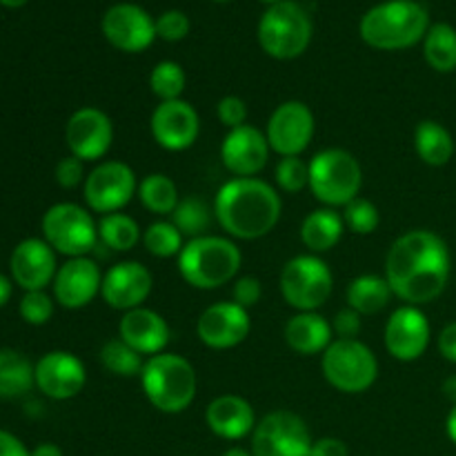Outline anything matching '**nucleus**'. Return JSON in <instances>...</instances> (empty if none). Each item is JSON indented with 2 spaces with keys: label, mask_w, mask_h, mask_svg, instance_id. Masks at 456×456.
<instances>
[{
  "label": "nucleus",
  "mask_w": 456,
  "mask_h": 456,
  "mask_svg": "<svg viewBox=\"0 0 456 456\" xmlns=\"http://www.w3.org/2000/svg\"><path fill=\"white\" fill-rule=\"evenodd\" d=\"M85 160L76 159V156H67L56 165V183L62 190H74L80 183H85Z\"/></svg>",
  "instance_id": "obj_44"
},
{
  "label": "nucleus",
  "mask_w": 456,
  "mask_h": 456,
  "mask_svg": "<svg viewBox=\"0 0 456 456\" xmlns=\"http://www.w3.org/2000/svg\"><path fill=\"white\" fill-rule=\"evenodd\" d=\"M432 328L428 316L417 305H401L392 312L386 323V350L401 363H412L426 354L430 346Z\"/></svg>",
  "instance_id": "obj_16"
},
{
  "label": "nucleus",
  "mask_w": 456,
  "mask_h": 456,
  "mask_svg": "<svg viewBox=\"0 0 456 456\" xmlns=\"http://www.w3.org/2000/svg\"><path fill=\"white\" fill-rule=\"evenodd\" d=\"M445 432H448V439L456 445V403L450 410L448 419H445Z\"/></svg>",
  "instance_id": "obj_50"
},
{
  "label": "nucleus",
  "mask_w": 456,
  "mask_h": 456,
  "mask_svg": "<svg viewBox=\"0 0 456 456\" xmlns=\"http://www.w3.org/2000/svg\"><path fill=\"white\" fill-rule=\"evenodd\" d=\"M261 297H263V285L256 276H240V279L234 281V288H232V301H234L236 305L249 310V307H254L258 301H261Z\"/></svg>",
  "instance_id": "obj_43"
},
{
  "label": "nucleus",
  "mask_w": 456,
  "mask_h": 456,
  "mask_svg": "<svg viewBox=\"0 0 456 456\" xmlns=\"http://www.w3.org/2000/svg\"><path fill=\"white\" fill-rule=\"evenodd\" d=\"M43 239L67 258L89 256L98 245V223L76 203H56L43 216Z\"/></svg>",
  "instance_id": "obj_10"
},
{
  "label": "nucleus",
  "mask_w": 456,
  "mask_h": 456,
  "mask_svg": "<svg viewBox=\"0 0 456 456\" xmlns=\"http://www.w3.org/2000/svg\"><path fill=\"white\" fill-rule=\"evenodd\" d=\"M323 377L343 395H363L377 383L379 361L359 338H334L321 354Z\"/></svg>",
  "instance_id": "obj_8"
},
{
  "label": "nucleus",
  "mask_w": 456,
  "mask_h": 456,
  "mask_svg": "<svg viewBox=\"0 0 456 456\" xmlns=\"http://www.w3.org/2000/svg\"><path fill=\"white\" fill-rule=\"evenodd\" d=\"M9 270L13 283L20 285L25 292H38L56 279V252L45 239H25L13 248Z\"/></svg>",
  "instance_id": "obj_23"
},
{
  "label": "nucleus",
  "mask_w": 456,
  "mask_h": 456,
  "mask_svg": "<svg viewBox=\"0 0 456 456\" xmlns=\"http://www.w3.org/2000/svg\"><path fill=\"white\" fill-rule=\"evenodd\" d=\"M22 321L29 325H45L53 316V298L45 289L38 292H25L18 305Z\"/></svg>",
  "instance_id": "obj_40"
},
{
  "label": "nucleus",
  "mask_w": 456,
  "mask_h": 456,
  "mask_svg": "<svg viewBox=\"0 0 456 456\" xmlns=\"http://www.w3.org/2000/svg\"><path fill=\"white\" fill-rule=\"evenodd\" d=\"M87 383L83 361L65 350L47 352L36 363V387L53 401L74 399Z\"/></svg>",
  "instance_id": "obj_22"
},
{
  "label": "nucleus",
  "mask_w": 456,
  "mask_h": 456,
  "mask_svg": "<svg viewBox=\"0 0 456 456\" xmlns=\"http://www.w3.org/2000/svg\"><path fill=\"white\" fill-rule=\"evenodd\" d=\"M223 456H254V454H252V450L248 452L245 448H230Z\"/></svg>",
  "instance_id": "obj_53"
},
{
  "label": "nucleus",
  "mask_w": 456,
  "mask_h": 456,
  "mask_svg": "<svg viewBox=\"0 0 456 456\" xmlns=\"http://www.w3.org/2000/svg\"><path fill=\"white\" fill-rule=\"evenodd\" d=\"M310 456H350V450L337 436H323V439L314 441Z\"/></svg>",
  "instance_id": "obj_47"
},
{
  "label": "nucleus",
  "mask_w": 456,
  "mask_h": 456,
  "mask_svg": "<svg viewBox=\"0 0 456 456\" xmlns=\"http://www.w3.org/2000/svg\"><path fill=\"white\" fill-rule=\"evenodd\" d=\"M243 263L239 245L227 236L205 234L187 240L178 254L183 281L196 289H218L236 279Z\"/></svg>",
  "instance_id": "obj_4"
},
{
  "label": "nucleus",
  "mask_w": 456,
  "mask_h": 456,
  "mask_svg": "<svg viewBox=\"0 0 456 456\" xmlns=\"http://www.w3.org/2000/svg\"><path fill=\"white\" fill-rule=\"evenodd\" d=\"M190 34V18L187 13L178 12V9H169V12L160 13L156 20V36L167 43H178Z\"/></svg>",
  "instance_id": "obj_41"
},
{
  "label": "nucleus",
  "mask_w": 456,
  "mask_h": 456,
  "mask_svg": "<svg viewBox=\"0 0 456 456\" xmlns=\"http://www.w3.org/2000/svg\"><path fill=\"white\" fill-rule=\"evenodd\" d=\"M12 298V281L0 274V307Z\"/></svg>",
  "instance_id": "obj_51"
},
{
  "label": "nucleus",
  "mask_w": 456,
  "mask_h": 456,
  "mask_svg": "<svg viewBox=\"0 0 456 456\" xmlns=\"http://www.w3.org/2000/svg\"><path fill=\"white\" fill-rule=\"evenodd\" d=\"M395 297L390 289V283L386 276L377 274H361L350 281L346 289V301L347 307L359 312L361 316H372L379 314L387 307L390 298Z\"/></svg>",
  "instance_id": "obj_28"
},
{
  "label": "nucleus",
  "mask_w": 456,
  "mask_h": 456,
  "mask_svg": "<svg viewBox=\"0 0 456 456\" xmlns=\"http://www.w3.org/2000/svg\"><path fill=\"white\" fill-rule=\"evenodd\" d=\"M205 423L218 439L240 441L256 428V414L252 403L239 395L216 396L205 408Z\"/></svg>",
  "instance_id": "obj_25"
},
{
  "label": "nucleus",
  "mask_w": 456,
  "mask_h": 456,
  "mask_svg": "<svg viewBox=\"0 0 456 456\" xmlns=\"http://www.w3.org/2000/svg\"><path fill=\"white\" fill-rule=\"evenodd\" d=\"M31 456H65L56 444H40L31 450Z\"/></svg>",
  "instance_id": "obj_49"
},
{
  "label": "nucleus",
  "mask_w": 456,
  "mask_h": 456,
  "mask_svg": "<svg viewBox=\"0 0 456 456\" xmlns=\"http://www.w3.org/2000/svg\"><path fill=\"white\" fill-rule=\"evenodd\" d=\"M214 221L232 239L258 240L281 221V194L261 178H232L214 196Z\"/></svg>",
  "instance_id": "obj_2"
},
{
  "label": "nucleus",
  "mask_w": 456,
  "mask_h": 456,
  "mask_svg": "<svg viewBox=\"0 0 456 456\" xmlns=\"http://www.w3.org/2000/svg\"><path fill=\"white\" fill-rule=\"evenodd\" d=\"M274 181L285 194H298L310 185V163H305L301 156H283L276 163Z\"/></svg>",
  "instance_id": "obj_39"
},
{
  "label": "nucleus",
  "mask_w": 456,
  "mask_h": 456,
  "mask_svg": "<svg viewBox=\"0 0 456 456\" xmlns=\"http://www.w3.org/2000/svg\"><path fill=\"white\" fill-rule=\"evenodd\" d=\"M248 102L240 96H223L216 105V116L221 120V125H225L227 129H236L248 125Z\"/></svg>",
  "instance_id": "obj_42"
},
{
  "label": "nucleus",
  "mask_w": 456,
  "mask_h": 456,
  "mask_svg": "<svg viewBox=\"0 0 456 456\" xmlns=\"http://www.w3.org/2000/svg\"><path fill=\"white\" fill-rule=\"evenodd\" d=\"M0 456H31V450L7 430H0Z\"/></svg>",
  "instance_id": "obj_48"
},
{
  "label": "nucleus",
  "mask_w": 456,
  "mask_h": 456,
  "mask_svg": "<svg viewBox=\"0 0 456 456\" xmlns=\"http://www.w3.org/2000/svg\"><path fill=\"white\" fill-rule=\"evenodd\" d=\"M141 386L147 401L163 414H181L194 403L196 370L185 356L163 352V354L150 356L142 365Z\"/></svg>",
  "instance_id": "obj_5"
},
{
  "label": "nucleus",
  "mask_w": 456,
  "mask_h": 456,
  "mask_svg": "<svg viewBox=\"0 0 456 456\" xmlns=\"http://www.w3.org/2000/svg\"><path fill=\"white\" fill-rule=\"evenodd\" d=\"M332 328L338 334V338H356L361 334V328H363V321H361L359 312H354L352 307H343L334 316Z\"/></svg>",
  "instance_id": "obj_45"
},
{
  "label": "nucleus",
  "mask_w": 456,
  "mask_h": 456,
  "mask_svg": "<svg viewBox=\"0 0 456 456\" xmlns=\"http://www.w3.org/2000/svg\"><path fill=\"white\" fill-rule=\"evenodd\" d=\"M187 76L178 62L174 61H163L159 65H154L150 74V89L160 102L165 101H178L185 92Z\"/></svg>",
  "instance_id": "obj_37"
},
{
  "label": "nucleus",
  "mask_w": 456,
  "mask_h": 456,
  "mask_svg": "<svg viewBox=\"0 0 456 456\" xmlns=\"http://www.w3.org/2000/svg\"><path fill=\"white\" fill-rule=\"evenodd\" d=\"M423 56L426 62L439 74H450L456 69V29L448 22L430 25L423 38Z\"/></svg>",
  "instance_id": "obj_33"
},
{
  "label": "nucleus",
  "mask_w": 456,
  "mask_h": 456,
  "mask_svg": "<svg viewBox=\"0 0 456 456\" xmlns=\"http://www.w3.org/2000/svg\"><path fill=\"white\" fill-rule=\"evenodd\" d=\"M101 363L102 368L110 370L114 377L132 379L141 377L145 359H142V354H138L134 347H129L123 338L116 337L101 347Z\"/></svg>",
  "instance_id": "obj_35"
},
{
  "label": "nucleus",
  "mask_w": 456,
  "mask_h": 456,
  "mask_svg": "<svg viewBox=\"0 0 456 456\" xmlns=\"http://www.w3.org/2000/svg\"><path fill=\"white\" fill-rule=\"evenodd\" d=\"M25 3L27 0H0V4H4V7H9V9H18V7H22Z\"/></svg>",
  "instance_id": "obj_54"
},
{
  "label": "nucleus",
  "mask_w": 456,
  "mask_h": 456,
  "mask_svg": "<svg viewBox=\"0 0 456 456\" xmlns=\"http://www.w3.org/2000/svg\"><path fill=\"white\" fill-rule=\"evenodd\" d=\"M261 3H265V4H270V7H272V4H276V3H281V0H261Z\"/></svg>",
  "instance_id": "obj_55"
},
{
  "label": "nucleus",
  "mask_w": 456,
  "mask_h": 456,
  "mask_svg": "<svg viewBox=\"0 0 456 456\" xmlns=\"http://www.w3.org/2000/svg\"><path fill=\"white\" fill-rule=\"evenodd\" d=\"M138 199H141L142 208L156 216H172L176 205L181 203L178 196V187L167 174H147L141 183H138Z\"/></svg>",
  "instance_id": "obj_32"
},
{
  "label": "nucleus",
  "mask_w": 456,
  "mask_h": 456,
  "mask_svg": "<svg viewBox=\"0 0 456 456\" xmlns=\"http://www.w3.org/2000/svg\"><path fill=\"white\" fill-rule=\"evenodd\" d=\"M270 151L267 136L254 125L230 129L221 142L223 167L234 178H254L265 169Z\"/></svg>",
  "instance_id": "obj_21"
},
{
  "label": "nucleus",
  "mask_w": 456,
  "mask_h": 456,
  "mask_svg": "<svg viewBox=\"0 0 456 456\" xmlns=\"http://www.w3.org/2000/svg\"><path fill=\"white\" fill-rule=\"evenodd\" d=\"M252 332L249 310L234 301H221L205 307L196 321V334L209 350H232L240 346Z\"/></svg>",
  "instance_id": "obj_17"
},
{
  "label": "nucleus",
  "mask_w": 456,
  "mask_h": 456,
  "mask_svg": "<svg viewBox=\"0 0 456 456\" xmlns=\"http://www.w3.org/2000/svg\"><path fill=\"white\" fill-rule=\"evenodd\" d=\"M444 395L452 401V405L456 403V374H452V377H448L444 381Z\"/></svg>",
  "instance_id": "obj_52"
},
{
  "label": "nucleus",
  "mask_w": 456,
  "mask_h": 456,
  "mask_svg": "<svg viewBox=\"0 0 456 456\" xmlns=\"http://www.w3.org/2000/svg\"><path fill=\"white\" fill-rule=\"evenodd\" d=\"M279 288L289 307L297 312H316L332 297L334 276L323 258L301 254L285 263Z\"/></svg>",
  "instance_id": "obj_9"
},
{
  "label": "nucleus",
  "mask_w": 456,
  "mask_h": 456,
  "mask_svg": "<svg viewBox=\"0 0 456 456\" xmlns=\"http://www.w3.org/2000/svg\"><path fill=\"white\" fill-rule=\"evenodd\" d=\"M101 29L107 43L125 53L145 52L156 40V20L134 3H118L107 9Z\"/></svg>",
  "instance_id": "obj_15"
},
{
  "label": "nucleus",
  "mask_w": 456,
  "mask_h": 456,
  "mask_svg": "<svg viewBox=\"0 0 456 456\" xmlns=\"http://www.w3.org/2000/svg\"><path fill=\"white\" fill-rule=\"evenodd\" d=\"M141 240V227L129 214H105L98 221V243L110 252H132Z\"/></svg>",
  "instance_id": "obj_31"
},
{
  "label": "nucleus",
  "mask_w": 456,
  "mask_h": 456,
  "mask_svg": "<svg viewBox=\"0 0 456 456\" xmlns=\"http://www.w3.org/2000/svg\"><path fill=\"white\" fill-rule=\"evenodd\" d=\"M212 218L214 209L203 199H199V196H190V199H181V203L176 205L169 221L176 225V230L187 240H191L208 234L209 225H212Z\"/></svg>",
  "instance_id": "obj_34"
},
{
  "label": "nucleus",
  "mask_w": 456,
  "mask_h": 456,
  "mask_svg": "<svg viewBox=\"0 0 456 456\" xmlns=\"http://www.w3.org/2000/svg\"><path fill=\"white\" fill-rule=\"evenodd\" d=\"M150 132L154 141L167 151H185L199 141L200 118L194 105L178 98L156 105L150 118Z\"/></svg>",
  "instance_id": "obj_18"
},
{
  "label": "nucleus",
  "mask_w": 456,
  "mask_h": 456,
  "mask_svg": "<svg viewBox=\"0 0 456 456\" xmlns=\"http://www.w3.org/2000/svg\"><path fill=\"white\" fill-rule=\"evenodd\" d=\"M138 194V178L123 160H102L83 183V199L92 212H120Z\"/></svg>",
  "instance_id": "obj_12"
},
{
  "label": "nucleus",
  "mask_w": 456,
  "mask_h": 456,
  "mask_svg": "<svg viewBox=\"0 0 456 456\" xmlns=\"http://www.w3.org/2000/svg\"><path fill=\"white\" fill-rule=\"evenodd\" d=\"M185 243V236L176 230L172 221H154L142 232V245L156 258H178Z\"/></svg>",
  "instance_id": "obj_36"
},
{
  "label": "nucleus",
  "mask_w": 456,
  "mask_h": 456,
  "mask_svg": "<svg viewBox=\"0 0 456 456\" xmlns=\"http://www.w3.org/2000/svg\"><path fill=\"white\" fill-rule=\"evenodd\" d=\"M214 3H230V0H214Z\"/></svg>",
  "instance_id": "obj_56"
},
{
  "label": "nucleus",
  "mask_w": 456,
  "mask_h": 456,
  "mask_svg": "<svg viewBox=\"0 0 456 456\" xmlns=\"http://www.w3.org/2000/svg\"><path fill=\"white\" fill-rule=\"evenodd\" d=\"M118 337L138 354L150 359V356L163 354L172 338V330L163 314L142 305L125 312L118 323Z\"/></svg>",
  "instance_id": "obj_24"
},
{
  "label": "nucleus",
  "mask_w": 456,
  "mask_h": 456,
  "mask_svg": "<svg viewBox=\"0 0 456 456\" xmlns=\"http://www.w3.org/2000/svg\"><path fill=\"white\" fill-rule=\"evenodd\" d=\"M285 343L301 356L323 354L334 341V328L319 312H297L285 323Z\"/></svg>",
  "instance_id": "obj_26"
},
{
  "label": "nucleus",
  "mask_w": 456,
  "mask_h": 456,
  "mask_svg": "<svg viewBox=\"0 0 456 456\" xmlns=\"http://www.w3.org/2000/svg\"><path fill=\"white\" fill-rule=\"evenodd\" d=\"M65 141L71 156L85 163H96L111 150L114 123L98 107H80L67 120Z\"/></svg>",
  "instance_id": "obj_14"
},
{
  "label": "nucleus",
  "mask_w": 456,
  "mask_h": 456,
  "mask_svg": "<svg viewBox=\"0 0 456 456\" xmlns=\"http://www.w3.org/2000/svg\"><path fill=\"white\" fill-rule=\"evenodd\" d=\"M343 223H346V230L354 232L359 236L374 234L379 230V223H381V214L379 208L368 199H354L352 203H347L343 208Z\"/></svg>",
  "instance_id": "obj_38"
},
{
  "label": "nucleus",
  "mask_w": 456,
  "mask_h": 456,
  "mask_svg": "<svg viewBox=\"0 0 456 456\" xmlns=\"http://www.w3.org/2000/svg\"><path fill=\"white\" fill-rule=\"evenodd\" d=\"M102 270L98 261L89 256L67 258L53 279V301L65 310H80L101 294Z\"/></svg>",
  "instance_id": "obj_19"
},
{
  "label": "nucleus",
  "mask_w": 456,
  "mask_h": 456,
  "mask_svg": "<svg viewBox=\"0 0 456 456\" xmlns=\"http://www.w3.org/2000/svg\"><path fill=\"white\" fill-rule=\"evenodd\" d=\"M346 223L343 216L332 208H319L303 218L301 225V240L310 254H325L332 248H337L338 240L343 239Z\"/></svg>",
  "instance_id": "obj_27"
},
{
  "label": "nucleus",
  "mask_w": 456,
  "mask_h": 456,
  "mask_svg": "<svg viewBox=\"0 0 456 456\" xmlns=\"http://www.w3.org/2000/svg\"><path fill=\"white\" fill-rule=\"evenodd\" d=\"M314 439L310 428L289 410H274L252 432L254 456H310Z\"/></svg>",
  "instance_id": "obj_11"
},
{
  "label": "nucleus",
  "mask_w": 456,
  "mask_h": 456,
  "mask_svg": "<svg viewBox=\"0 0 456 456\" xmlns=\"http://www.w3.org/2000/svg\"><path fill=\"white\" fill-rule=\"evenodd\" d=\"M314 111L303 101H285L272 111L265 136L270 150L283 156H301L314 141Z\"/></svg>",
  "instance_id": "obj_13"
},
{
  "label": "nucleus",
  "mask_w": 456,
  "mask_h": 456,
  "mask_svg": "<svg viewBox=\"0 0 456 456\" xmlns=\"http://www.w3.org/2000/svg\"><path fill=\"white\" fill-rule=\"evenodd\" d=\"M452 272L448 243L430 230H410L392 243L386 281L403 305H428L445 292Z\"/></svg>",
  "instance_id": "obj_1"
},
{
  "label": "nucleus",
  "mask_w": 456,
  "mask_h": 456,
  "mask_svg": "<svg viewBox=\"0 0 456 456\" xmlns=\"http://www.w3.org/2000/svg\"><path fill=\"white\" fill-rule=\"evenodd\" d=\"M363 169L354 154L341 147H328L310 160V191L323 208H346L359 199Z\"/></svg>",
  "instance_id": "obj_6"
},
{
  "label": "nucleus",
  "mask_w": 456,
  "mask_h": 456,
  "mask_svg": "<svg viewBox=\"0 0 456 456\" xmlns=\"http://www.w3.org/2000/svg\"><path fill=\"white\" fill-rule=\"evenodd\" d=\"M414 150L430 167H444L454 156V138L436 120H421L414 129Z\"/></svg>",
  "instance_id": "obj_29"
},
{
  "label": "nucleus",
  "mask_w": 456,
  "mask_h": 456,
  "mask_svg": "<svg viewBox=\"0 0 456 456\" xmlns=\"http://www.w3.org/2000/svg\"><path fill=\"white\" fill-rule=\"evenodd\" d=\"M436 347H439L441 356L450 363H456V321L445 325L436 337Z\"/></svg>",
  "instance_id": "obj_46"
},
{
  "label": "nucleus",
  "mask_w": 456,
  "mask_h": 456,
  "mask_svg": "<svg viewBox=\"0 0 456 456\" xmlns=\"http://www.w3.org/2000/svg\"><path fill=\"white\" fill-rule=\"evenodd\" d=\"M154 288V276L142 263L123 261L111 265L102 276L101 297L111 310L129 312L142 307Z\"/></svg>",
  "instance_id": "obj_20"
},
{
  "label": "nucleus",
  "mask_w": 456,
  "mask_h": 456,
  "mask_svg": "<svg viewBox=\"0 0 456 456\" xmlns=\"http://www.w3.org/2000/svg\"><path fill=\"white\" fill-rule=\"evenodd\" d=\"M36 386V365L18 350H0V399L25 396Z\"/></svg>",
  "instance_id": "obj_30"
},
{
  "label": "nucleus",
  "mask_w": 456,
  "mask_h": 456,
  "mask_svg": "<svg viewBox=\"0 0 456 456\" xmlns=\"http://www.w3.org/2000/svg\"><path fill=\"white\" fill-rule=\"evenodd\" d=\"M312 40V18L294 0H281L265 9L258 20V45L276 61H294Z\"/></svg>",
  "instance_id": "obj_7"
},
{
  "label": "nucleus",
  "mask_w": 456,
  "mask_h": 456,
  "mask_svg": "<svg viewBox=\"0 0 456 456\" xmlns=\"http://www.w3.org/2000/svg\"><path fill=\"white\" fill-rule=\"evenodd\" d=\"M430 29V13L417 0H386L361 18V38L381 52L414 47Z\"/></svg>",
  "instance_id": "obj_3"
}]
</instances>
